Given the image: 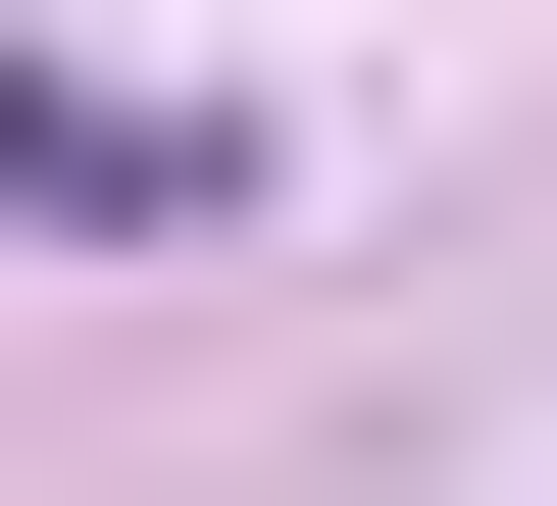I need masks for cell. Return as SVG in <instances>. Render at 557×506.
Wrapping results in <instances>:
<instances>
[{
    "label": "cell",
    "mask_w": 557,
    "mask_h": 506,
    "mask_svg": "<svg viewBox=\"0 0 557 506\" xmlns=\"http://www.w3.org/2000/svg\"><path fill=\"white\" fill-rule=\"evenodd\" d=\"M203 202H253L203 51H0V254H203Z\"/></svg>",
    "instance_id": "obj_1"
}]
</instances>
